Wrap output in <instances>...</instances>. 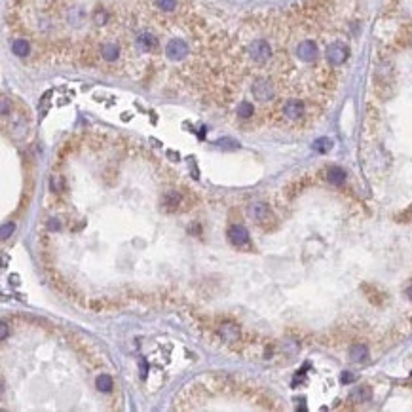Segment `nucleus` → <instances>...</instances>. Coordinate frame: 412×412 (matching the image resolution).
Masks as SVG:
<instances>
[{"mask_svg":"<svg viewBox=\"0 0 412 412\" xmlns=\"http://www.w3.org/2000/svg\"><path fill=\"white\" fill-rule=\"evenodd\" d=\"M247 53H249V57L253 63H257V65H266L270 59H272V46H270L268 40L257 38L247 46Z\"/></svg>","mask_w":412,"mask_h":412,"instance_id":"nucleus-1","label":"nucleus"},{"mask_svg":"<svg viewBox=\"0 0 412 412\" xmlns=\"http://www.w3.org/2000/svg\"><path fill=\"white\" fill-rule=\"evenodd\" d=\"M253 97L260 101V103H268L276 97V84L270 80V78H257L251 86Z\"/></svg>","mask_w":412,"mask_h":412,"instance_id":"nucleus-2","label":"nucleus"},{"mask_svg":"<svg viewBox=\"0 0 412 412\" xmlns=\"http://www.w3.org/2000/svg\"><path fill=\"white\" fill-rule=\"evenodd\" d=\"M325 57H327V63H329L331 67H340V65H344L346 61H348V57H350V48H348L346 44H342V42H333V44L327 48Z\"/></svg>","mask_w":412,"mask_h":412,"instance_id":"nucleus-3","label":"nucleus"},{"mask_svg":"<svg viewBox=\"0 0 412 412\" xmlns=\"http://www.w3.org/2000/svg\"><path fill=\"white\" fill-rule=\"evenodd\" d=\"M281 112L289 122H298L306 114V105L300 99H287L281 106Z\"/></svg>","mask_w":412,"mask_h":412,"instance_id":"nucleus-4","label":"nucleus"},{"mask_svg":"<svg viewBox=\"0 0 412 412\" xmlns=\"http://www.w3.org/2000/svg\"><path fill=\"white\" fill-rule=\"evenodd\" d=\"M188 53H190V48L182 38H171L165 46V55L171 61H182Z\"/></svg>","mask_w":412,"mask_h":412,"instance_id":"nucleus-5","label":"nucleus"},{"mask_svg":"<svg viewBox=\"0 0 412 412\" xmlns=\"http://www.w3.org/2000/svg\"><path fill=\"white\" fill-rule=\"evenodd\" d=\"M319 55V48L314 40H302L297 46V57L304 63H314Z\"/></svg>","mask_w":412,"mask_h":412,"instance_id":"nucleus-6","label":"nucleus"},{"mask_svg":"<svg viewBox=\"0 0 412 412\" xmlns=\"http://www.w3.org/2000/svg\"><path fill=\"white\" fill-rule=\"evenodd\" d=\"M137 48L143 49V51H152V49L158 48V44H160V40H158V36L154 34V32H150V30H143V32H139V36H137Z\"/></svg>","mask_w":412,"mask_h":412,"instance_id":"nucleus-7","label":"nucleus"},{"mask_svg":"<svg viewBox=\"0 0 412 412\" xmlns=\"http://www.w3.org/2000/svg\"><path fill=\"white\" fill-rule=\"evenodd\" d=\"M228 240H230L236 247L245 245V243L249 241V232H247L245 226H241V224H232L230 228H228Z\"/></svg>","mask_w":412,"mask_h":412,"instance_id":"nucleus-8","label":"nucleus"},{"mask_svg":"<svg viewBox=\"0 0 412 412\" xmlns=\"http://www.w3.org/2000/svg\"><path fill=\"white\" fill-rule=\"evenodd\" d=\"M120 57V46L116 42H105L101 46V59L106 63H114L116 59Z\"/></svg>","mask_w":412,"mask_h":412,"instance_id":"nucleus-9","label":"nucleus"},{"mask_svg":"<svg viewBox=\"0 0 412 412\" xmlns=\"http://www.w3.org/2000/svg\"><path fill=\"white\" fill-rule=\"evenodd\" d=\"M346 171L342 169V167H329V171H327V179H329V182L333 184V186H342L346 182Z\"/></svg>","mask_w":412,"mask_h":412,"instance_id":"nucleus-10","label":"nucleus"},{"mask_svg":"<svg viewBox=\"0 0 412 412\" xmlns=\"http://www.w3.org/2000/svg\"><path fill=\"white\" fill-rule=\"evenodd\" d=\"M249 213L253 219H257V221H266L270 217V209L266 203H260V201H257V203H253L249 207Z\"/></svg>","mask_w":412,"mask_h":412,"instance_id":"nucleus-11","label":"nucleus"},{"mask_svg":"<svg viewBox=\"0 0 412 412\" xmlns=\"http://www.w3.org/2000/svg\"><path fill=\"white\" fill-rule=\"evenodd\" d=\"M367 357H369V348L365 344H355L350 348V359L355 363H363L367 361Z\"/></svg>","mask_w":412,"mask_h":412,"instance_id":"nucleus-12","label":"nucleus"},{"mask_svg":"<svg viewBox=\"0 0 412 412\" xmlns=\"http://www.w3.org/2000/svg\"><path fill=\"white\" fill-rule=\"evenodd\" d=\"M11 51H13L17 57H25V55H29V51H30L29 42H27L25 38L13 40V42H11Z\"/></svg>","mask_w":412,"mask_h":412,"instance_id":"nucleus-13","label":"nucleus"},{"mask_svg":"<svg viewBox=\"0 0 412 412\" xmlns=\"http://www.w3.org/2000/svg\"><path fill=\"white\" fill-rule=\"evenodd\" d=\"M371 397H373V392H371V388H357L352 395H350V399L354 403H367V401H371Z\"/></svg>","mask_w":412,"mask_h":412,"instance_id":"nucleus-14","label":"nucleus"},{"mask_svg":"<svg viewBox=\"0 0 412 412\" xmlns=\"http://www.w3.org/2000/svg\"><path fill=\"white\" fill-rule=\"evenodd\" d=\"M236 112H238L240 118L247 120V118H251V116L255 114V106H253V103H249V101H241V103H238V106H236Z\"/></svg>","mask_w":412,"mask_h":412,"instance_id":"nucleus-15","label":"nucleus"},{"mask_svg":"<svg viewBox=\"0 0 412 412\" xmlns=\"http://www.w3.org/2000/svg\"><path fill=\"white\" fill-rule=\"evenodd\" d=\"M331 148H333V141H331L329 137H319V139L314 141V150H316V152L327 154Z\"/></svg>","mask_w":412,"mask_h":412,"instance_id":"nucleus-16","label":"nucleus"},{"mask_svg":"<svg viewBox=\"0 0 412 412\" xmlns=\"http://www.w3.org/2000/svg\"><path fill=\"white\" fill-rule=\"evenodd\" d=\"M179 201H181V196L173 190L165 192L162 198V203L165 205V207H175V205H179Z\"/></svg>","mask_w":412,"mask_h":412,"instance_id":"nucleus-17","label":"nucleus"},{"mask_svg":"<svg viewBox=\"0 0 412 412\" xmlns=\"http://www.w3.org/2000/svg\"><path fill=\"white\" fill-rule=\"evenodd\" d=\"M112 378L108 376V374H101V376H97V388L101 390V392H110L112 390Z\"/></svg>","mask_w":412,"mask_h":412,"instance_id":"nucleus-18","label":"nucleus"},{"mask_svg":"<svg viewBox=\"0 0 412 412\" xmlns=\"http://www.w3.org/2000/svg\"><path fill=\"white\" fill-rule=\"evenodd\" d=\"M156 4L162 11H173L177 8V0H156Z\"/></svg>","mask_w":412,"mask_h":412,"instance_id":"nucleus-19","label":"nucleus"},{"mask_svg":"<svg viewBox=\"0 0 412 412\" xmlns=\"http://www.w3.org/2000/svg\"><path fill=\"white\" fill-rule=\"evenodd\" d=\"M221 335L224 336L228 342H232V340H236V338H238V331H236L232 325H226V327H222L221 329Z\"/></svg>","mask_w":412,"mask_h":412,"instance_id":"nucleus-20","label":"nucleus"},{"mask_svg":"<svg viewBox=\"0 0 412 412\" xmlns=\"http://www.w3.org/2000/svg\"><path fill=\"white\" fill-rule=\"evenodd\" d=\"M219 146H221V148H232V150H236V148H240V143H236V141H232V139H221V141H219Z\"/></svg>","mask_w":412,"mask_h":412,"instance_id":"nucleus-21","label":"nucleus"},{"mask_svg":"<svg viewBox=\"0 0 412 412\" xmlns=\"http://www.w3.org/2000/svg\"><path fill=\"white\" fill-rule=\"evenodd\" d=\"M13 228H15V226H13L11 222H6V224L2 226V238H4V240H6V238H10V234L13 232Z\"/></svg>","mask_w":412,"mask_h":412,"instance_id":"nucleus-22","label":"nucleus"},{"mask_svg":"<svg viewBox=\"0 0 412 412\" xmlns=\"http://www.w3.org/2000/svg\"><path fill=\"white\" fill-rule=\"evenodd\" d=\"M354 380H355V376L352 373H348V371L340 374V382H342V384H352Z\"/></svg>","mask_w":412,"mask_h":412,"instance_id":"nucleus-23","label":"nucleus"},{"mask_svg":"<svg viewBox=\"0 0 412 412\" xmlns=\"http://www.w3.org/2000/svg\"><path fill=\"white\" fill-rule=\"evenodd\" d=\"M6 336H8V325H6V323H2V325H0V338H2V340H6Z\"/></svg>","mask_w":412,"mask_h":412,"instance_id":"nucleus-24","label":"nucleus"},{"mask_svg":"<svg viewBox=\"0 0 412 412\" xmlns=\"http://www.w3.org/2000/svg\"><path fill=\"white\" fill-rule=\"evenodd\" d=\"M55 186L61 188V177H59V175H55V177L51 179V188H55Z\"/></svg>","mask_w":412,"mask_h":412,"instance_id":"nucleus-25","label":"nucleus"},{"mask_svg":"<svg viewBox=\"0 0 412 412\" xmlns=\"http://www.w3.org/2000/svg\"><path fill=\"white\" fill-rule=\"evenodd\" d=\"M49 228H51V230H57V228H59V222H53V221H51V222H49Z\"/></svg>","mask_w":412,"mask_h":412,"instance_id":"nucleus-26","label":"nucleus"},{"mask_svg":"<svg viewBox=\"0 0 412 412\" xmlns=\"http://www.w3.org/2000/svg\"><path fill=\"white\" fill-rule=\"evenodd\" d=\"M407 297H409V298L412 300V283L409 285V289H407Z\"/></svg>","mask_w":412,"mask_h":412,"instance_id":"nucleus-27","label":"nucleus"}]
</instances>
